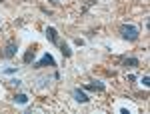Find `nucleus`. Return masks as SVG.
<instances>
[{
	"instance_id": "obj_4",
	"label": "nucleus",
	"mask_w": 150,
	"mask_h": 114,
	"mask_svg": "<svg viewBox=\"0 0 150 114\" xmlns=\"http://www.w3.org/2000/svg\"><path fill=\"white\" fill-rule=\"evenodd\" d=\"M74 100L80 104H86L90 98H88V94L84 92V88H74Z\"/></svg>"
},
{
	"instance_id": "obj_13",
	"label": "nucleus",
	"mask_w": 150,
	"mask_h": 114,
	"mask_svg": "<svg viewBox=\"0 0 150 114\" xmlns=\"http://www.w3.org/2000/svg\"><path fill=\"white\" fill-rule=\"evenodd\" d=\"M0 2H2V0H0Z\"/></svg>"
},
{
	"instance_id": "obj_2",
	"label": "nucleus",
	"mask_w": 150,
	"mask_h": 114,
	"mask_svg": "<svg viewBox=\"0 0 150 114\" xmlns=\"http://www.w3.org/2000/svg\"><path fill=\"white\" fill-rule=\"evenodd\" d=\"M44 66H56V60L50 56L48 52H46V54H44L42 58H40V60H38L36 64H34V68H44Z\"/></svg>"
},
{
	"instance_id": "obj_11",
	"label": "nucleus",
	"mask_w": 150,
	"mask_h": 114,
	"mask_svg": "<svg viewBox=\"0 0 150 114\" xmlns=\"http://www.w3.org/2000/svg\"><path fill=\"white\" fill-rule=\"evenodd\" d=\"M142 84H144L146 88L150 86V76H148V74H144V76H142Z\"/></svg>"
},
{
	"instance_id": "obj_7",
	"label": "nucleus",
	"mask_w": 150,
	"mask_h": 114,
	"mask_svg": "<svg viewBox=\"0 0 150 114\" xmlns=\"http://www.w3.org/2000/svg\"><path fill=\"white\" fill-rule=\"evenodd\" d=\"M84 90H98V92H104V84L102 82H92V84H86Z\"/></svg>"
},
{
	"instance_id": "obj_5",
	"label": "nucleus",
	"mask_w": 150,
	"mask_h": 114,
	"mask_svg": "<svg viewBox=\"0 0 150 114\" xmlns=\"http://www.w3.org/2000/svg\"><path fill=\"white\" fill-rule=\"evenodd\" d=\"M122 66L124 68H136V66H140V60L134 56H124L122 58Z\"/></svg>"
},
{
	"instance_id": "obj_1",
	"label": "nucleus",
	"mask_w": 150,
	"mask_h": 114,
	"mask_svg": "<svg viewBox=\"0 0 150 114\" xmlns=\"http://www.w3.org/2000/svg\"><path fill=\"white\" fill-rule=\"evenodd\" d=\"M120 36L124 40H128V42H134V40H138V36H140V28L134 26V24H122L120 26Z\"/></svg>"
},
{
	"instance_id": "obj_10",
	"label": "nucleus",
	"mask_w": 150,
	"mask_h": 114,
	"mask_svg": "<svg viewBox=\"0 0 150 114\" xmlns=\"http://www.w3.org/2000/svg\"><path fill=\"white\" fill-rule=\"evenodd\" d=\"M14 100H16L18 104H26V102H28V96H26V94H16Z\"/></svg>"
},
{
	"instance_id": "obj_3",
	"label": "nucleus",
	"mask_w": 150,
	"mask_h": 114,
	"mask_svg": "<svg viewBox=\"0 0 150 114\" xmlns=\"http://www.w3.org/2000/svg\"><path fill=\"white\" fill-rule=\"evenodd\" d=\"M16 50H18V44H16L14 40H10V42L6 44V48H4V58H14L16 56Z\"/></svg>"
},
{
	"instance_id": "obj_12",
	"label": "nucleus",
	"mask_w": 150,
	"mask_h": 114,
	"mask_svg": "<svg viewBox=\"0 0 150 114\" xmlns=\"http://www.w3.org/2000/svg\"><path fill=\"white\" fill-rule=\"evenodd\" d=\"M4 72H6V74H14V72H16V68H6Z\"/></svg>"
},
{
	"instance_id": "obj_6",
	"label": "nucleus",
	"mask_w": 150,
	"mask_h": 114,
	"mask_svg": "<svg viewBox=\"0 0 150 114\" xmlns=\"http://www.w3.org/2000/svg\"><path fill=\"white\" fill-rule=\"evenodd\" d=\"M46 38L52 42V44H60V38H58L56 28H52V26H48V28H46Z\"/></svg>"
},
{
	"instance_id": "obj_8",
	"label": "nucleus",
	"mask_w": 150,
	"mask_h": 114,
	"mask_svg": "<svg viewBox=\"0 0 150 114\" xmlns=\"http://www.w3.org/2000/svg\"><path fill=\"white\" fill-rule=\"evenodd\" d=\"M58 46H60V52L64 54V58H70V56H72V50L68 48V44H66V42H60Z\"/></svg>"
},
{
	"instance_id": "obj_9",
	"label": "nucleus",
	"mask_w": 150,
	"mask_h": 114,
	"mask_svg": "<svg viewBox=\"0 0 150 114\" xmlns=\"http://www.w3.org/2000/svg\"><path fill=\"white\" fill-rule=\"evenodd\" d=\"M34 50H32V48H30V50H28V52H26V54H24V62H26V64H30V62H32V60H34Z\"/></svg>"
}]
</instances>
